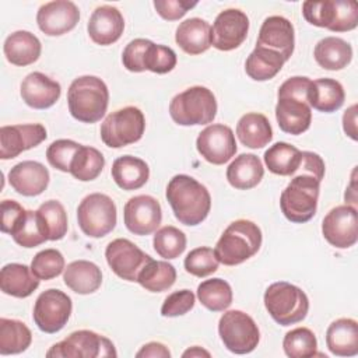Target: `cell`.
Masks as SVG:
<instances>
[{"label":"cell","mask_w":358,"mask_h":358,"mask_svg":"<svg viewBox=\"0 0 358 358\" xmlns=\"http://www.w3.org/2000/svg\"><path fill=\"white\" fill-rule=\"evenodd\" d=\"M165 196L176 220L187 227L201 224L211 208V196L207 187L185 173L175 175L169 180Z\"/></svg>","instance_id":"6da1fadb"},{"label":"cell","mask_w":358,"mask_h":358,"mask_svg":"<svg viewBox=\"0 0 358 358\" xmlns=\"http://www.w3.org/2000/svg\"><path fill=\"white\" fill-rule=\"evenodd\" d=\"M308 77L295 76L285 80L277 92L275 119L278 127L288 134L298 136L305 133L312 123V109L308 102L310 85Z\"/></svg>","instance_id":"7a4b0ae2"},{"label":"cell","mask_w":358,"mask_h":358,"mask_svg":"<svg viewBox=\"0 0 358 358\" xmlns=\"http://www.w3.org/2000/svg\"><path fill=\"white\" fill-rule=\"evenodd\" d=\"M109 91L103 80L96 76L74 78L67 91L70 115L81 123L99 122L108 109Z\"/></svg>","instance_id":"3957f363"},{"label":"cell","mask_w":358,"mask_h":358,"mask_svg":"<svg viewBox=\"0 0 358 358\" xmlns=\"http://www.w3.org/2000/svg\"><path fill=\"white\" fill-rule=\"evenodd\" d=\"M262 241L257 224L250 220H235L217 241L214 252L224 266H238L259 252Z\"/></svg>","instance_id":"277c9868"},{"label":"cell","mask_w":358,"mask_h":358,"mask_svg":"<svg viewBox=\"0 0 358 358\" xmlns=\"http://www.w3.org/2000/svg\"><path fill=\"white\" fill-rule=\"evenodd\" d=\"M217 99L211 90L201 85L186 88L169 103V115L179 126H200L211 123L217 116Z\"/></svg>","instance_id":"5b68a950"},{"label":"cell","mask_w":358,"mask_h":358,"mask_svg":"<svg viewBox=\"0 0 358 358\" xmlns=\"http://www.w3.org/2000/svg\"><path fill=\"white\" fill-rule=\"evenodd\" d=\"M320 180L309 173H295L280 196L284 217L295 224L308 222L317 210Z\"/></svg>","instance_id":"8992f818"},{"label":"cell","mask_w":358,"mask_h":358,"mask_svg":"<svg viewBox=\"0 0 358 358\" xmlns=\"http://www.w3.org/2000/svg\"><path fill=\"white\" fill-rule=\"evenodd\" d=\"M263 301L271 319L281 326L302 322L309 310L308 295L299 287L287 281L268 285Z\"/></svg>","instance_id":"52a82bcc"},{"label":"cell","mask_w":358,"mask_h":358,"mask_svg":"<svg viewBox=\"0 0 358 358\" xmlns=\"http://www.w3.org/2000/svg\"><path fill=\"white\" fill-rule=\"evenodd\" d=\"M302 14L309 24L333 32L352 31L358 25V6L352 0H308Z\"/></svg>","instance_id":"ba28073f"},{"label":"cell","mask_w":358,"mask_h":358,"mask_svg":"<svg viewBox=\"0 0 358 358\" xmlns=\"http://www.w3.org/2000/svg\"><path fill=\"white\" fill-rule=\"evenodd\" d=\"M145 130V117L136 106H124L109 113L101 124V140L110 148L137 143Z\"/></svg>","instance_id":"9c48e42d"},{"label":"cell","mask_w":358,"mask_h":358,"mask_svg":"<svg viewBox=\"0 0 358 358\" xmlns=\"http://www.w3.org/2000/svg\"><path fill=\"white\" fill-rule=\"evenodd\" d=\"M77 221L84 235L90 238H102L116 227V204L108 194L91 193L78 204Z\"/></svg>","instance_id":"30bf717a"},{"label":"cell","mask_w":358,"mask_h":358,"mask_svg":"<svg viewBox=\"0 0 358 358\" xmlns=\"http://www.w3.org/2000/svg\"><path fill=\"white\" fill-rule=\"evenodd\" d=\"M218 334L224 347L239 355L252 352L260 341V331L253 317L238 309L222 313L218 320Z\"/></svg>","instance_id":"8fae6325"},{"label":"cell","mask_w":358,"mask_h":358,"mask_svg":"<svg viewBox=\"0 0 358 358\" xmlns=\"http://www.w3.org/2000/svg\"><path fill=\"white\" fill-rule=\"evenodd\" d=\"M116 355L113 343L91 330L73 331L64 340L53 344L46 352L48 358H102Z\"/></svg>","instance_id":"7c38bea8"},{"label":"cell","mask_w":358,"mask_h":358,"mask_svg":"<svg viewBox=\"0 0 358 358\" xmlns=\"http://www.w3.org/2000/svg\"><path fill=\"white\" fill-rule=\"evenodd\" d=\"M71 310V298L60 289L49 288L36 298L32 317L41 331L53 334L67 324Z\"/></svg>","instance_id":"4fadbf2b"},{"label":"cell","mask_w":358,"mask_h":358,"mask_svg":"<svg viewBox=\"0 0 358 358\" xmlns=\"http://www.w3.org/2000/svg\"><path fill=\"white\" fill-rule=\"evenodd\" d=\"M106 263L110 270L122 280L136 281L141 268L152 260L150 255L143 252L136 243L126 238H117L108 243L105 249Z\"/></svg>","instance_id":"5bb4252c"},{"label":"cell","mask_w":358,"mask_h":358,"mask_svg":"<svg viewBox=\"0 0 358 358\" xmlns=\"http://www.w3.org/2000/svg\"><path fill=\"white\" fill-rule=\"evenodd\" d=\"M322 234L337 249H348L358 241L357 207L343 204L331 208L323 218Z\"/></svg>","instance_id":"9a60e30c"},{"label":"cell","mask_w":358,"mask_h":358,"mask_svg":"<svg viewBox=\"0 0 358 358\" xmlns=\"http://www.w3.org/2000/svg\"><path fill=\"white\" fill-rule=\"evenodd\" d=\"M199 154L213 165H224L236 154L235 134L229 126L214 123L201 130L196 140Z\"/></svg>","instance_id":"2e32d148"},{"label":"cell","mask_w":358,"mask_h":358,"mask_svg":"<svg viewBox=\"0 0 358 358\" xmlns=\"http://www.w3.org/2000/svg\"><path fill=\"white\" fill-rule=\"evenodd\" d=\"M126 228L138 236L155 232L162 221V208L159 201L148 194L130 197L123 208Z\"/></svg>","instance_id":"e0dca14e"},{"label":"cell","mask_w":358,"mask_h":358,"mask_svg":"<svg viewBox=\"0 0 358 358\" xmlns=\"http://www.w3.org/2000/svg\"><path fill=\"white\" fill-rule=\"evenodd\" d=\"M248 31V15L239 8H227L214 20L211 27V45L221 52L234 50L243 43Z\"/></svg>","instance_id":"ac0fdd59"},{"label":"cell","mask_w":358,"mask_h":358,"mask_svg":"<svg viewBox=\"0 0 358 358\" xmlns=\"http://www.w3.org/2000/svg\"><path fill=\"white\" fill-rule=\"evenodd\" d=\"M48 137L41 123L11 124L0 127V158L13 159L21 152L39 145Z\"/></svg>","instance_id":"d6986e66"},{"label":"cell","mask_w":358,"mask_h":358,"mask_svg":"<svg viewBox=\"0 0 358 358\" xmlns=\"http://www.w3.org/2000/svg\"><path fill=\"white\" fill-rule=\"evenodd\" d=\"M80 10L70 0H55L42 4L36 13L39 29L48 36H60L76 28Z\"/></svg>","instance_id":"ffe728a7"},{"label":"cell","mask_w":358,"mask_h":358,"mask_svg":"<svg viewBox=\"0 0 358 358\" xmlns=\"http://www.w3.org/2000/svg\"><path fill=\"white\" fill-rule=\"evenodd\" d=\"M256 46L274 50L287 62L292 56L295 48V32L292 22L281 15L267 17L260 27Z\"/></svg>","instance_id":"44dd1931"},{"label":"cell","mask_w":358,"mask_h":358,"mask_svg":"<svg viewBox=\"0 0 358 358\" xmlns=\"http://www.w3.org/2000/svg\"><path fill=\"white\" fill-rule=\"evenodd\" d=\"M124 29V18L122 13L113 6L96 7L87 25L91 41L101 46H108L120 39Z\"/></svg>","instance_id":"7402d4cb"},{"label":"cell","mask_w":358,"mask_h":358,"mask_svg":"<svg viewBox=\"0 0 358 358\" xmlns=\"http://www.w3.org/2000/svg\"><path fill=\"white\" fill-rule=\"evenodd\" d=\"M49 171L38 161H22L15 164L8 172L10 186L27 197L39 196L49 185Z\"/></svg>","instance_id":"603a6c76"},{"label":"cell","mask_w":358,"mask_h":358,"mask_svg":"<svg viewBox=\"0 0 358 358\" xmlns=\"http://www.w3.org/2000/svg\"><path fill=\"white\" fill-rule=\"evenodd\" d=\"M20 94L28 106L34 109H48L60 98L62 87L43 73L34 71L22 80Z\"/></svg>","instance_id":"cb8c5ba5"},{"label":"cell","mask_w":358,"mask_h":358,"mask_svg":"<svg viewBox=\"0 0 358 358\" xmlns=\"http://www.w3.org/2000/svg\"><path fill=\"white\" fill-rule=\"evenodd\" d=\"M326 345L333 355L354 357L358 354V323L351 317L331 322L326 330Z\"/></svg>","instance_id":"d4e9b609"},{"label":"cell","mask_w":358,"mask_h":358,"mask_svg":"<svg viewBox=\"0 0 358 358\" xmlns=\"http://www.w3.org/2000/svg\"><path fill=\"white\" fill-rule=\"evenodd\" d=\"M178 46L187 55L204 53L211 46V27L199 17L187 18L179 24L175 34Z\"/></svg>","instance_id":"484cf974"},{"label":"cell","mask_w":358,"mask_h":358,"mask_svg":"<svg viewBox=\"0 0 358 358\" xmlns=\"http://www.w3.org/2000/svg\"><path fill=\"white\" fill-rule=\"evenodd\" d=\"M6 59L14 66H28L35 63L42 52L41 41L29 31H15L10 34L3 45Z\"/></svg>","instance_id":"4316f807"},{"label":"cell","mask_w":358,"mask_h":358,"mask_svg":"<svg viewBox=\"0 0 358 358\" xmlns=\"http://www.w3.org/2000/svg\"><path fill=\"white\" fill-rule=\"evenodd\" d=\"M115 183L123 190H137L143 187L150 178L147 162L138 157L122 155L116 158L110 169Z\"/></svg>","instance_id":"83f0119b"},{"label":"cell","mask_w":358,"mask_h":358,"mask_svg":"<svg viewBox=\"0 0 358 358\" xmlns=\"http://www.w3.org/2000/svg\"><path fill=\"white\" fill-rule=\"evenodd\" d=\"M39 281L27 264L8 263L0 271L1 291L14 298L29 296L39 287Z\"/></svg>","instance_id":"f1b7e54d"},{"label":"cell","mask_w":358,"mask_h":358,"mask_svg":"<svg viewBox=\"0 0 358 358\" xmlns=\"http://www.w3.org/2000/svg\"><path fill=\"white\" fill-rule=\"evenodd\" d=\"M263 175V164L255 154H241L227 168L228 183L238 190L253 189L260 183Z\"/></svg>","instance_id":"f546056e"},{"label":"cell","mask_w":358,"mask_h":358,"mask_svg":"<svg viewBox=\"0 0 358 358\" xmlns=\"http://www.w3.org/2000/svg\"><path fill=\"white\" fill-rule=\"evenodd\" d=\"M64 284L80 295H88L95 291L102 284L101 268L88 260H74L67 264L63 271Z\"/></svg>","instance_id":"4dcf8cb0"},{"label":"cell","mask_w":358,"mask_h":358,"mask_svg":"<svg viewBox=\"0 0 358 358\" xmlns=\"http://www.w3.org/2000/svg\"><path fill=\"white\" fill-rule=\"evenodd\" d=\"M345 101L343 85L334 78H317L310 81L308 90L309 106L323 112L333 113L338 110Z\"/></svg>","instance_id":"1f68e13d"},{"label":"cell","mask_w":358,"mask_h":358,"mask_svg":"<svg viewBox=\"0 0 358 358\" xmlns=\"http://www.w3.org/2000/svg\"><path fill=\"white\" fill-rule=\"evenodd\" d=\"M313 57L322 69L336 71L351 63L352 48L347 41L338 36H326L316 43Z\"/></svg>","instance_id":"d6a6232c"},{"label":"cell","mask_w":358,"mask_h":358,"mask_svg":"<svg viewBox=\"0 0 358 358\" xmlns=\"http://www.w3.org/2000/svg\"><path fill=\"white\" fill-rule=\"evenodd\" d=\"M236 136L248 148H263L273 140V129L263 113H245L236 123Z\"/></svg>","instance_id":"836d02e7"},{"label":"cell","mask_w":358,"mask_h":358,"mask_svg":"<svg viewBox=\"0 0 358 358\" xmlns=\"http://www.w3.org/2000/svg\"><path fill=\"white\" fill-rule=\"evenodd\" d=\"M267 169L280 176H291L298 171L302 161V151L285 141H278L264 152Z\"/></svg>","instance_id":"e575fe53"},{"label":"cell","mask_w":358,"mask_h":358,"mask_svg":"<svg viewBox=\"0 0 358 358\" xmlns=\"http://www.w3.org/2000/svg\"><path fill=\"white\" fill-rule=\"evenodd\" d=\"M284 63L280 53L256 46L245 62V71L255 81H267L280 73Z\"/></svg>","instance_id":"d590c367"},{"label":"cell","mask_w":358,"mask_h":358,"mask_svg":"<svg viewBox=\"0 0 358 358\" xmlns=\"http://www.w3.org/2000/svg\"><path fill=\"white\" fill-rule=\"evenodd\" d=\"M32 343V333L25 323L17 319H0V354L24 352Z\"/></svg>","instance_id":"8d00e7d4"},{"label":"cell","mask_w":358,"mask_h":358,"mask_svg":"<svg viewBox=\"0 0 358 358\" xmlns=\"http://www.w3.org/2000/svg\"><path fill=\"white\" fill-rule=\"evenodd\" d=\"M176 281L175 267L164 260H150L138 273L137 282L150 292H164Z\"/></svg>","instance_id":"74e56055"},{"label":"cell","mask_w":358,"mask_h":358,"mask_svg":"<svg viewBox=\"0 0 358 358\" xmlns=\"http://www.w3.org/2000/svg\"><path fill=\"white\" fill-rule=\"evenodd\" d=\"M43 235L48 241H60L66 236L69 224L67 213L63 204L57 200H48L36 210Z\"/></svg>","instance_id":"f35d334b"},{"label":"cell","mask_w":358,"mask_h":358,"mask_svg":"<svg viewBox=\"0 0 358 358\" xmlns=\"http://www.w3.org/2000/svg\"><path fill=\"white\" fill-rule=\"evenodd\" d=\"M200 303L211 312H224L232 303V288L222 278L204 280L197 287Z\"/></svg>","instance_id":"ab89813d"},{"label":"cell","mask_w":358,"mask_h":358,"mask_svg":"<svg viewBox=\"0 0 358 358\" xmlns=\"http://www.w3.org/2000/svg\"><path fill=\"white\" fill-rule=\"evenodd\" d=\"M103 166L105 158L102 152L94 147L81 144L71 161L70 173L81 182H90L101 175Z\"/></svg>","instance_id":"60d3db41"},{"label":"cell","mask_w":358,"mask_h":358,"mask_svg":"<svg viewBox=\"0 0 358 358\" xmlns=\"http://www.w3.org/2000/svg\"><path fill=\"white\" fill-rule=\"evenodd\" d=\"M10 235L14 242L22 248H35L45 243L48 239L43 235L36 211L27 210L15 227L11 229Z\"/></svg>","instance_id":"b9f144b4"},{"label":"cell","mask_w":358,"mask_h":358,"mask_svg":"<svg viewBox=\"0 0 358 358\" xmlns=\"http://www.w3.org/2000/svg\"><path fill=\"white\" fill-rule=\"evenodd\" d=\"M285 355L291 358H308L317 354V340L315 333L308 327H296L289 330L282 340Z\"/></svg>","instance_id":"7bdbcfd3"},{"label":"cell","mask_w":358,"mask_h":358,"mask_svg":"<svg viewBox=\"0 0 358 358\" xmlns=\"http://www.w3.org/2000/svg\"><path fill=\"white\" fill-rule=\"evenodd\" d=\"M186 235L176 227L166 225L155 231L152 245L157 255L166 260L179 257L186 249Z\"/></svg>","instance_id":"ee69618b"},{"label":"cell","mask_w":358,"mask_h":358,"mask_svg":"<svg viewBox=\"0 0 358 358\" xmlns=\"http://www.w3.org/2000/svg\"><path fill=\"white\" fill-rule=\"evenodd\" d=\"M64 257L57 249H45L38 252L32 262L31 270L39 280H52L64 271Z\"/></svg>","instance_id":"f6af8a7d"},{"label":"cell","mask_w":358,"mask_h":358,"mask_svg":"<svg viewBox=\"0 0 358 358\" xmlns=\"http://www.w3.org/2000/svg\"><path fill=\"white\" fill-rule=\"evenodd\" d=\"M185 270L194 275V277H207L217 271L218 268V259L215 252L208 246H200L190 250L185 257Z\"/></svg>","instance_id":"bcb514c9"},{"label":"cell","mask_w":358,"mask_h":358,"mask_svg":"<svg viewBox=\"0 0 358 358\" xmlns=\"http://www.w3.org/2000/svg\"><path fill=\"white\" fill-rule=\"evenodd\" d=\"M178 57L173 49L150 42L144 55V69L157 74H166L176 66Z\"/></svg>","instance_id":"7dc6e473"},{"label":"cell","mask_w":358,"mask_h":358,"mask_svg":"<svg viewBox=\"0 0 358 358\" xmlns=\"http://www.w3.org/2000/svg\"><path fill=\"white\" fill-rule=\"evenodd\" d=\"M80 147L81 144L73 140H67V138L56 140L48 147L46 159L55 169L62 172H70L71 161L76 152L80 150Z\"/></svg>","instance_id":"c3c4849f"},{"label":"cell","mask_w":358,"mask_h":358,"mask_svg":"<svg viewBox=\"0 0 358 358\" xmlns=\"http://www.w3.org/2000/svg\"><path fill=\"white\" fill-rule=\"evenodd\" d=\"M196 296L190 289H180L169 294L161 306V315L165 317H178L193 309Z\"/></svg>","instance_id":"681fc988"},{"label":"cell","mask_w":358,"mask_h":358,"mask_svg":"<svg viewBox=\"0 0 358 358\" xmlns=\"http://www.w3.org/2000/svg\"><path fill=\"white\" fill-rule=\"evenodd\" d=\"M150 39L137 38L130 41L122 53V63L126 70L131 73H141L145 71L144 69V55L145 49L150 45Z\"/></svg>","instance_id":"f907efd6"},{"label":"cell","mask_w":358,"mask_h":358,"mask_svg":"<svg viewBox=\"0 0 358 358\" xmlns=\"http://www.w3.org/2000/svg\"><path fill=\"white\" fill-rule=\"evenodd\" d=\"M197 1H186V0H155L154 8L158 15L168 21H176L182 18L190 8L196 7Z\"/></svg>","instance_id":"816d5d0a"},{"label":"cell","mask_w":358,"mask_h":358,"mask_svg":"<svg viewBox=\"0 0 358 358\" xmlns=\"http://www.w3.org/2000/svg\"><path fill=\"white\" fill-rule=\"evenodd\" d=\"M27 210L15 200H3L1 201V224L0 229L4 234H10L20 218L24 215Z\"/></svg>","instance_id":"f5cc1de1"},{"label":"cell","mask_w":358,"mask_h":358,"mask_svg":"<svg viewBox=\"0 0 358 358\" xmlns=\"http://www.w3.org/2000/svg\"><path fill=\"white\" fill-rule=\"evenodd\" d=\"M324 161L319 154L312 151H302V161L295 173H309L322 182L324 178Z\"/></svg>","instance_id":"db71d44e"},{"label":"cell","mask_w":358,"mask_h":358,"mask_svg":"<svg viewBox=\"0 0 358 358\" xmlns=\"http://www.w3.org/2000/svg\"><path fill=\"white\" fill-rule=\"evenodd\" d=\"M136 357L141 358V357H152V358H169L171 357V351L168 350L166 345H164L162 343L158 341H151L144 344L136 354Z\"/></svg>","instance_id":"11a10c76"},{"label":"cell","mask_w":358,"mask_h":358,"mask_svg":"<svg viewBox=\"0 0 358 358\" xmlns=\"http://www.w3.org/2000/svg\"><path fill=\"white\" fill-rule=\"evenodd\" d=\"M343 129L344 133L352 138L357 140V105H351L343 115Z\"/></svg>","instance_id":"9f6ffc18"},{"label":"cell","mask_w":358,"mask_h":358,"mask_svg":"<svg viewBox=\"0 0 358 358\" xmlns=\"http://www.w3.org/2000/svg\"><path fill=\"white\" fill-rule=\"evenodd\" d=\"M345 204L355 207L357 204V190H355V171L352 172V179L351 183L348 186V189L345 190Z\"/></svg>","instance_id":"6f0895ef"},{"label":"cell","mask_w":358,"mask_h":358,"mask_svg":"<svg viewBox=\"0 0 358 358\" xmlns=\"http://www.w3.org/2000/svg\"><path fill=\"white\" fill-rule=\"evenodd\" d=\"M182 355H183V357H211V354H210L208 351L203 350V348L199 347V345H194V347L186 350Z\"/></svg>","instance_id":"680465c9"}]
</instances>
